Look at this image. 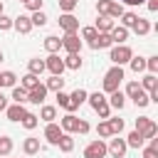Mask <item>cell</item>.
Instances as JSON below:
<instances>
[{
  "label": "cell",
  "mask_w": 158,
  "mask_h": 158,
  "mask_svg": "<svg viewBox=\"0 0 158 158\" xmlns=\"http://www.w3.org/2000/svg\"><path fill=\"white\" fill-rule=\"evenodd\" d=\"M131 57H133V49H131L128 44H114V47H111V54H109V59L114 62V67L128 64Z\"/></svg>",
  "instance_id": "6da1fadb"
},
{
  "label": "cell",
  "mask_w": 158,
  "mask_h": 158,
  "mask_svg": "<svg viewBox=\"0 0 158 158\" xmlns=\"http://www.w3.org/2000/svg\"><path fill=\"white\" fill-rule=\"evenodd\" d=\"M121 79H123V67H111L106 74H104V91L106 94H111V91H116L118 89V84H121Z\"/></svg>",
  "instance_id": "7a4b0ae2"
},
{
  "label": "cell",
  "mask_w": 158,
  "mask_h": 158,
  "mask_svg": "<svg viewBox=\"0 0 158 158\" xmlns=\"http://www.w3.org/2000/svg\"><path fill=\"white\" fill-rule=\"evenodd\" d=\"M96 12L99 15H109L111 20H116V17L123 15V5L116 2V0H99L96 2Z\"/></svg>",
  "instance_id": "3957f363"
},
{
  "label": "cell",
  "mask_w": 158,
  "mask_h": 158,
  "mask_svg": "<svg viewBox=\"0 0 158 158\" xmlns=\"http://www.w3.org/2000/svg\"><path fill=\"white\" fill-rule=\"evenodd\" d=\"M136 131H138V133L143 136V141H146V138H156L158 126H156L153 118H148V116H138V118H136Z\"/></svg>",
  "instance_id": "277c9868"
},
{
  "label": "cell",
  "mask_w": 158,
  "mask_h": 158,
  "mask_svg": "<svg viewBox=\"0 0 158 158\" xmlns=\"http://www.w3.org/2000/svg\"><path fill=\"white\" fill-rule=\"evenodd\" d=\"M62 49H64L67 54H79V52H81V40H79V35H77V32H64V37H62Z\"/></svg>",
  "instance_id": "5b68a950"
},
{
  "label": "cell",
  "mask_w": 158,
  "mask_h": 158,
  "mask_svg": "<svg viewBox=\"0 0 158 158\" xmlns=\"http://www.w3.org/2000/svg\"><path fill=\"white\" fill-rule=\"evenodd\" d=\"M44 69H49L52 77H62L67 67H64V59H62L59 54H49V57L44 59Z\"/></svg>",
  "instance_id": "8992f818"
},
{
  "label": "cell",
  "mask_w": 158,
  "mask_h": 158,
  "mask_svg": "<svg viewBox=\"0 0 158 158\" xmlns=\"http://www.w3.org/2000/svg\"><path fill=\"white\" fill-rule=\"evenodd\" d=\"M84 158H106V143L99 138V141H91L86 148H84Z\"/></svg>",
  "instance_id": "52a82bcc"
},
{
  "label": "cell",
  "mask_w": 158,
  "mask_h": 158,
  "mask_svg": "<svg viewBox=\"0 0 158 158\" xmlns=\"http://www.w3.org/2000/svg\"><path fill=\"white\" fill-rule=\"evenodd\" d=\"M126 151H128V146H126V141H123V138H118V136H116V138H111V141H109V146H106V153H111L114 158H123V156H126Z\"/></svg>",
  "instance_id": "ba28073f"
},
{
  "label": "cell",
  "mask_w": 158,
  "mask_h": 158,
  "mask_svg": "<svg viewBox=\"0 0 158 158\" xmlns=\"http://www.w3.org/2000/svg\"><path fill=\"white\" fill-rule=\"evenodd\" d=\"M59 27L64 32H77L79 30V17H74L72 12H62L59 15Z\"/></svg>",
  "instance_id": "9c48e42d"
},
{
  "label": "cell",
  "mask_w": 158,
  "mask_h": 158,
  "mask_svg": "<svg viewBox=\"0 0 158 158\" xmlns=\"http://www.w3.org/2000/svg\"><path fill=\"white\" fill-rule=\"evenodd\" d=\"M44 99H47V86L44 84H37L35 89L27 91V101H32V104H44Z\"/></svg>",
  "instance_id": "30bf717a"
},
{
  "label": "cell",
  "mask_w": 158,
  "mask_h": 158,
  "mask_svg": "<svg viewBox=\"0 0 158 158\" xmlns=\"http://www.w3.org/2000/svg\"><path fill=\"white\" fill-rule=\"evenodd\" d=\"M44 138H47V143H52V146H57L59 143V138H62V128L52 121V123H47L44 126Z\"/></svg>",
  "instance_id": "8fae6325"
},
{
  "label": "cell",
  "mask_w": 158,
  "mask_h": 158,
  "mask_svg": "<svg viewBox=\"0 0 158 158\" xmlns=\"http://www.w3.org/2000/svg\"><path fill=\"white\" fill-rule=\"evenodd\" d=\"M12 27H15L20 35H27V32L32 30V20H30V15H20V17H12Z\"/></svg>",
  "instance_id": "7c38bea8"
},
{
  "label": "cell",
  "mask_w": 158,
  "mask_h": 158,
  "mask_svg": "<svg viewBox=\"0 0 158 158\" xmlns=\"http://www.w3.org/2000/svg\"><path fill=\"white\" fill-rule=\"evenodd\" d=\"M27 114V109H25V104H10L7 109H5V116L10 118V121H22V116Z\"/></svg>",
  "instance_id": "4fadbf2b"
},
{
  "label": "cell",
  "mask_w": 158,
  "mask_h": 158,
  "mask_svg": "<svg viewBox=\"0 0 158 158\" xmlns=\"http://www.w3.org/2000/svg\"><path fill=\"white\" fill-rule=\"evenodd\" d=\"M86 96H89V94H86L84 89H74V91L69 94V104H72V114H74V111H77V109H79V106H81V104L86 101Z\"/></svg>",
  "instance_id": "5bb4252c"
},
{
  "label": "cell",
  "mask_w": 158,
  "mask_h": 158,
  "mask_svg": "<svg viewBox=\"0 0 158 158\" xmlns=\"http://www.w3.org/2000/svg\"><path fill=\"white\" fill-rule=\"evenodd\" d=\"M106 104H109L111 109H118V111H121V109H123V104H126V94L116 89V91H111V94H109V99H106Z\"/></svg>",
  "instance_id": "9a60e30c"
},
{
  "label": "cell",
  "mask_w": 158,
  "mask_h": 158,
  "mask_svg": "<svg viewBox=\"0 0 158 158\" xmlns=\"http://www.w3.org/2000/svg\"><path fill=\"white\" fill-rule=\"evenodd\" d=\"M77 116L74 114H67V116H62V121H59V128H62V133H74L77 131Z\"/></svg>",
  "instance_id": "2e32d148"
},
{
  "label": "cell",
  "mask_w": 158,
  "mask_h": 158,
  "mask_svg": "<svg viewBox=\"0 0 158 158\" xmlns=\"http://www.w3.org/2000/svg\"><path fill=\"white\" fill-rule=\"evenodd\" d=\"M109 35H111V40H114V44H123V42L128 40V30H126V27H121V25H114Z\"/></svg>",
  "instance_id": "e0dca14e"
},
{
  "label": "cell",
  "mask_w": 158,
  "mask_h": 158,
  "mask_svg": "<svg viewBox=\"0 0 158 158\" xmlns=\"http://www.w3.org/2000/svg\"><path fill=\"white\" fill-rule=\"evenodd\" d=\"M111 27H114V20L109 15H99L96 17V25H94L96 32H111Z\"/></svg>",
  "instance_id": "ac0fdd59"
},
{
  "label": "cell",
  "mask_w": 158,
  "mask_h": 158,
  "mask_svg": "<svg viewBox=\"0 0 158 158\" xmlns=\"http://www.w3.org/2000/svg\"><path fill=\"white\" fill-rule=\"evenodd\" d=\"M44 49H47L49 54H57V52L62 49V40H59L57 35H49V37H44Z\"/></svg>",
  "instance_id": "d6986e66"
},
{
  "label": "cell",
  "mask_w": 158,
  "mask_h": 158,
  "mask_svg": "<svg viewBox=\"0 0 158 158\" xmlns=\"http://www.w3.org/2000/svg\"><path fill=\"white\" fill-rule=\"evenodd\" d=\"M27 72H30V74H35V77H40V74L44 72V59H40V57H32V59L27 62Z\"/></svg>",
  "instance_id": "ffe728a7"
},
{
  "label": "cell",
  "mask_w": 158,
  "mask_h": 158,
  "mask_svg": "<svg viewBox=\"0 0 158 158\" xmlns=\"http://www.w3.org/2000/svg\"><path fill=\"white\" fill-rule=\"evenodd\" d=\"M141 89H143L146 94L156 91V89H158V79H156V74H146V77L141 79Z\"/></svg>",
  "instance_id": "44dd1931"
},
{
  "label": "cell",
  "mask_w": 158,
  "mask_h": 158,
  "mask_svg": "<svg viewBox=\"0 0 158 158\" xmlns=\"http://www.w3.org/2000/svg\"><path fill=\"white\" fill-rule=\"evenodd\" d=\"M37 118H42V121L52 123V121L57 118V106H49V104H44V106L40 109V116H37Z\"/></svg>",
  "instance_id": "7402d4cb"
},
{
  "label": "cell",
  "mask_w": 158,
  "mask_h": 158,
  "mask_svg": "<svg viewBox=\"0 0 158 158\" xmlns=\"http://www.w3.org/2000/svg\"><path fill=\"white\" fill-rule=\"evenodd\" d=\"M123 141H126V146H128V148H143V143H146V141H143V136H141L136 128H133V131L128 133V138H123Z\"/></svg>",
  "instance_id": "603a6c76"
},
{
  "label": "cell",
  "mask_w": 158,
  "mask_h": 158,
  "mask_svg": "<svg viewBox=\"0 0 158 158\" xmlns=\"http://www.w3.org/2000/svg\"><path fill=\"white\" fill-rule=\"evenodd\" d=\"M22 151L27 153V156H35V153H40V138H25L22 141Z\"/></svg>",
  "instance_id": "cb8c5ba5"
},
{
  "label": "cell",
  "mask_w": 158,
  "mask_h": 158,
  "mask_svg": "<svg viewBox=\"0 0 158 158\" xmlns=\"http://www.w3.org/2000/svg\"><path fill=\"white\" fill-rule=\"evenodd\" d=\"M59 151L62 153H72L74 151V138H72V133H62V138H59Z\"/></svg>",
  "instance_id": "d4e9b609"
},
{
  "label": "cell",
  "mask_w": 158,
  "mask_h": 158,
  "mask_svg": "<svg viewBox=\"0 0 158 158\" xmlns=\"http://www.w3.org/2000/svg\"><path fill=\"white\" fill-rule=\"evenodd\" d=\"M101 47H114V40H111V35L109 32H99V37H96V42H94V49H101Z\"/></svg>",
  "instance_id": "484cf974"
},
{
  "label": "cell",
  "mask_w": 158,
  "mask_h": 158,
  "mask_svg": "<svg viewBox=\"0 0 158 158\" xmlns=\"http://www.w3.org/2000/svg\"><path fill=\"white\" fill-rule=\"evenodd\" d=\"M15 81H17V77H15V72H0V89H2V86H7V89H12V86H17Z\"/></svg>",
  "instance_id": "4316f807"
},
{
  "label": "cell",
  "mask_w": 158,
  "mask_h": 158,
  "mask_svg": "<svg viewBox=\"0 0 158 158\" xmlns=\"http://www.w3.org/2000/svg\"><path fill=\"white\" fill-rule=\"evenodd\" d=\"M131 30H133L136 35H141V37H143V35H148V32H151V22H148V20H143V17H138V20H136V25H133Z\"/></svg>",
  "instance_id": "83f0119b"
},
{
  "label": "cell",
  "mask_w": 158,
  "mask_h": 158,
  "mask_svg": "<svg viewBox=\"0 0 158 158\" xmlns=\"http://www.w3.org/2000/svg\"><path fill=\"white\" fill-rule=\"evenodd\" d=\"M44 86H47V91H54V94H57V91L64 89V79H62V77H49Z\"/></svg>",
  "instance_id": "f1b7e54d"
},
{
  "label": "cell",
  "mask_w": 158,
  "mask_h": 158,
  "mask_svg": "<svg viewBox=\"0 0 158 158\" xmlns=\"http://www.w3.org/2000/svg\"><path fill=\"white\" fill-rule=\"evenodd\" d=\"M86 101H89V106H91V109L96 111V109H99L101 104H106V96H104L101 91H94V94H89V96H86Z\"/></svg>",
  "instance_id": "f546056e"
},
{
  "label": "cell",
  "mask_w": 158,
  "mask_h": 158,
  "mask_svg": "<svg viewBox=\"0 0 158 158\" xmlns=\"http://www.w3.org/2000/svg\"><path fill=\"white\" fill-rule=\"evenodd\" d=\"M62 59H64V67L67 69H79L81 67V54H67Z\"/></svg>",
  "instance_id": "4dcf8cb0"
},
{
  "label": "cell",
  "mask_w": 158,
  "mask_h": 158,
  "mask_svg": "<svg viewBox=\"0 0 158 158\" xmlns=\"http://www.w3.org/2000/svg\"><path fill=\"white\" fill-rule=\"evenodd\" d=\"M15 104H27V89L22 86H12V96H10Z\"/></svg>",
  "instance_id": "1f68e13d"
},
{
  "label": "cell",
  "mask_w": 158,
  "mask_h": 158,
  "mask_svg": "<svg viewBox=\"0 0 158 158\" xmlns=\"http://www.w3.org/2000/svg\"><path fill=\"white\" fill-rule=\"evenodd\" d=\"M37 84H40V77H35V74H30V72H27V74L22 77V84H20V86L30 91V89H35Z\"/></svg>",
  "instance_id": "d6a6232c"
},
{
  "label": "cell",
  "mask_w": 158,
  "mask_h": 158,
  "mask_svg": "<svg viewBox=\"0 0 158 158\" xmlns=\"http://www.w3.org/2000/svg\"><path fill=\"white\" fill-rule=\"evenodd\" d=\"M118 20H121V27H126V30H128V27H133V25H136L138 15H136V12H123Z\"/></svg>",
  "instance_id": "836d02e7"
},
{
  "label": "cell",
  "mask_w": 158,
  "mask_h": 158,
  "mask_svg": "<svg viewBox=\"0 0 158 158\" xmlns=\"http://www.w3.org/2000/svg\"><path fill=\"white\" fill-rule=\"evenodd\" d=\"M81 37H84V40L89 42V47L94 49V42H96V37H99V32H96L94 27H84V30H81Z\"/></svg>",
  "instance_id": "e575fe53"
},
{
  "label": "cell",
  "mask_w": 158,
  "mask_h": 158,
  "mask_svg": "<svg viewBox=\"0 0 158 158\" xmlns=\"http://www.w3.org/2000/svg\"><path fill=\"white\" fill-rule=\"evenodd\" d=\"M57 106H62L67 114H72V104H69V94L64 91H57Z\"/></svg>",
  "instance_id": "d590c367"
},
{
  "label": "cell",
  "mask_w": 158,
  "mask_h": 158,
  "mask_svg": "<svg viewBox=\"0 0 158 158\" xmlns=\"http://www.w3.org/2000/svg\"><path fill=\"white\" fill-rule=\"evenodd\" d=\"M128 64H131V69L138 74V72H143V69H146V57H131V59H128Z\"/></svg>",
  "instance_id": "8d00e7d4"
},
{
  "label": "cell",
  "mask_w": 158,
  "mask_h": 158,
  "mask_svg": "<svg viewBox=\"0 0 158 158\" xmlns=\"http://www.w3.org/2000/svg\"><path fill=\"white\" fill-rule=\"evenodd\" d=\"M10 151H12V138L0 136V156H10Z\"/></svg>",
  "instance_id": "74e56055"
},
{
  "label": "cell",
  "mask_w": 158,
  "mask_h": 158,
  "mask_svg": "<svg viewBox=\"0 0 158 158\" xmlns=\"http://www.w3.org/2000/svg\"><path fill=\"white\" fill-rule=\"evenodd\" d=\"M30 20H32V27H42V25H47V15H44L42 10H40V12H32Z\"/></svg>",
  "instance_id": "f35d334b"
},
{
  "label": "cell",
  "mask_w": 158,
  "mask_h": 158,
  "mask_svg": "<svg viewBox=\"0 0 158 158\" xmlns=\"http://www.w3.org/2000/svg\"><path fill=\"white\" fill-rule=\"evenodd\" d=\"M20 123H22V126H25V128H27V131H32V128H35V126H37V116H35V114H30V111H27V114H25V116H22V121H20Z\"/></svg>",
  "instance_id": "ab89813d"
},
{
  "label": "cell",
  "mask_w": 158,
  "mask_h": 158,
  "mask_svg": "<svg viewBox=\"0 0 158 158\" xmlns=\"http://www.w3.org/2000/svg\"><path fill=\"white\" fill-rule=\"evenodd\" d=\"M106 121H109V128H111L114 136H118L123 131V118H106Z\"/></svg>",
  "instance_id": "60d3db41"
},
{
  "label": "cell",
  "mask_w": 158,
  "mask_h": 158,
  "mask_svg": "<svg viewBox=\"0 0 158 158\" xmlns=\"http://www.w3.org/2000/svg\"><path fill=\"white\" fill-rule=\"evenodd\" d=\"M96 133L101 136V138H111L114 133H111V128H109V121H101L99 126H96Z\"/></svg>",
  "instance_id": "b9f144b4"
},
{
  "label": "cell",
  "mask_w": 158,
  "mask_h": 158,
  "mask_svg": "<svg viewBox=\"0 0 158 158\" xmlns=\"http://www.w3.org/2000/svg\"><path fill=\"white\" fill-rule=\"evenodd\" d=\"M57 2H59V10H62V12H72L79 0H57Z\"/></svg>",
  "instance_id": "7bdbcfd3"
},
{
  "label": "cell",
  "mask_w": 158,
  "mask_h": 158,
  "mask_svg": "<svg viewBox=\"0 0 158 158\" xmlns=\"http://www.w3.org/2000/svg\"><path fill=\"white\" fill-rule=\"evenodd\" d=\"M146 69H148V74H156L158 72V57H146Z\"/></svg>",
  "instance_id": "ee69618b"
},
{
  "label": "cell",
  "mask_w": 158,
  "mask_h": 158,
  "mask_svg": "<svg viewBox=\"0 0 158 158\" xmlns=\"http://www.w3.org/2000/svg\"><path fill=\"white\" fill-rule=\"evenodd\" d=\"M42 5H44V0H27V2H25V7H27L30 12H40Z\"/></svg>",
  "instance_id": "f6af8a7d"
},
{
  "label": "cell",
  "mask_w": 158,
  "mask_h": 158,
  "mask_svg": "<svg viewBox=\"0 0 158 158\" xmlns=\"http://www.w3.org/2000/svg\"><path fill=\"white\" fill-rule=\"evenodd\" d=\"M7 30H12V17H7L5 12L0 15V32H7Z\"/></svg>",
  "instance_id": "bcb514c9"
},
{
  "label": "cell",
  "mask_w": 158,
  "mask_h": 158,
  "mask_svg": "<svg viewBox=\"0 0 158 158\" xmlns=\"http://www.w3.org/2000/svg\"><path fill=\"white\" fill-rule=\"evenodd\" d=\"M96 114H99V118L106 121V118H111V106H109V104H101V106L96 109Z\"/></svg>",
  "instance_id": "7dc6e473"
},
{
  "label": "cell",
  "mask_w": 158,
  "mask_h": 158,
  "mask_svg": "<svg viewBox=\"0 0 158 158\" xmlns=\"http://www.w3.org/2000/svg\"><path fill=\"white\" fill-rule=\"evenodd\" d=\"M74 133H81V136H84V133H89V123H86L84 118H79V121H77V131H74Z\"/></svg>",
  "instance_id": "c3c4849f"
},
{
  "label": "cell",
  "mask_w": 158,
  "mask_h": 158,
  "mask_svg": "<svg viewBox=\"0 0 158 158\" xmlns=\"http://www.w3.org/2000/svg\"><path fill=\"white\" fill-rule=\"evenodd\" d=\"M143 158H158V151L148 146V148H143Z\"/></svg>",
  "instance_id": "681fc988"
},
{
  "label": "cell",
  "mask_w": 158,
  "mask_h": 158,
  "mask_svg": "<svg viewBox=\"0 0 158 158\" xmlns=\"http://www.w3.org/2000/svg\"><path fill=\"white\" fill-rule=\"evenodd\" d=\"M121 5H131V7H136V5H143L146 0H118Z\"/></svg>",
  "instance_id": "f907efd6"
},
{
  "label": "cell",
  "mask_w": 158,
  "mask_h": 158,
  "mask_svg": "<svg viewBox=\"0 0 158 158\" xmlns=\"http://www.w3.org/2000/svg\"><path fill=\"white\" fill-rule=\"evenodd\" d=\"M7 106H10V104H7V96H5L2 91H0V111H5Z\"/></svg>",
  "instance_id": "816d5d0a"
},
{
  "label": "cell",
  "mask_w": 158,
  "mask_h": 158,
  "mask_svg": "<svg viewBox=\"0 0 158 158\" xmlns=\"http://www.w3.org/2000/svg\"><path fill=\"white\" fill-rule=\"evenodd\" d=\"M146 5H148V10H151V12H156V10H158V0H148Z\"/></svg>",
  "instance_id": "f5cc1de1"
},
{
  "label": "cell",
  "mask_w": 158,
  "mask_h": 158,
  "mask_svg": "<svg viewBox=\"0 0 158 158\" xmlns=\"http://www.w3.org/2000/svg\"><path fill=\"white\" fill-rule=\"evenodd\" d=\"M2 59H5V54H2V49H0V62H2Z\"/></svg>",
  "instance_id": "db71d44e"
},
{
  "label": "cell",
  "mask_w": 158,
  "mask_h": 158,
  "mask_svg": "<svg viewBox=\"0 0 158 158\" xmlns=\"http://www.w3.org/2000/svg\"><path fill=\"white\" fill-rule=\"evenodd\" d=\"M0 15H2V0H0Z\"/></svg>",
  "instance_id": "11a10c76"
},
{
  "label": "cell",
  "mask_w": 158,
  "mask_h": 158,
  "mask_svg": "<svg viewBox=\"0 0 158 158\" xmlns=\"http://www.w3.org/2000/svg\"><path fill=\"white\" fill-rule=\"evenodd\" d=\"M0 158H7V156H0Z\"/></svg>",
  "instance_id": "9f6ffc18"
},
{
  "label": "cell",
  "mask_w": 158,
  "mask_h": 158,
  "mask_svg": "<svg viewBox=\"0 0 158 158\" xmlns=\"http://www.w3.org/2000/svg\"><path fill=\"white\" fill-rule=\"evenodd\" d=\"M20 2H27V0H20Z\"/></svg>",
  "instance_id": "6f0895ef"
}]
</instances>
